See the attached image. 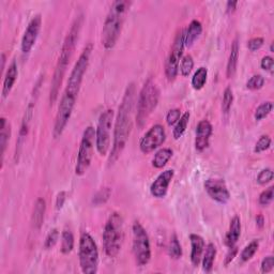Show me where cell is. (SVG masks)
Instances as JSON below:
<instances>
[{
	"label": "cell",
	"mask_w": 274,
	"mask_h": 274,
	"mask_svg": "<svg viewBox=\"0 0 274 274\" xmlns=\"http://www.w3.org/2000/svg\"><path fill=\"white\" fill-rule=\"evenodd\" d=\"M134 97H135V85H127L126 90L124 92L122 102L119 106L118 116L115 123V132H114V143L113 148L110 156V163L114 164L119 157L122 154V151L127 143V139L132 131L133 126V105H134Z\"/></svg>",
	"instance_id": "1"
},
{
	"label": "cell",
	"mask_w": 274,
	"mask_h": 274,
	"mask_svg": "<svg viewBox=\"0 0 274 274\" xmlns=\"http://www.w3.org/2000/svg\"><path fill=\"white\" fill-rule=\"evenodd\" d=\"M81 25H82V15H78L74 20L65 41H63L59 59H58V62H57L54 78L52 80V88H50V94H49L50 104H54L57 98H58L59 88L61 86L63 78H65V74L70 63V60H71L73 56L76 42H78L79 37Z\"/></svg>",
	"instance_id": "2"
},
{
	"label": "cell",
	"mask_w": 274,
	"mask_h": 274,
	"mask_svg": "<svg viewBox=\"0 0 274 274\" xmlns=\"http://www.w3.org/2000/svg\"><path fill=\"white\" fill-rule=\"evenodd\" d=\"M130 5L131 1L126 0H117L113 2L102 30V45L105 49H112L116 45Z\"/></svg>",
	"instance_id": "3"
},
{
	"label": "cell",
	"mask_w": 274,
	"mask_h": 274,
	"mask_svg": "<svg viewBox=\"0 0 274 274\" xmlns=\"http://www.w3.org/2000/svg\"><path fill=\"white\" fill-rule=\"evenodd\" d=\"M124 239L123 218L118 212H114L108 218L103 232V245L108 257H116L122 247Z\"/></svg>",
	"instance_id": "4"
},
{
	"label": "cell",
	"mask_w": 274,
	"mask_h": 274,
	"mask_svg": "<svg viewBox=\"0 0 274 274\" xmlns=\"http://www.w3.org/2000/svg\"><path fill=\"white\" fill-rule=\"evenodd\" d=\"M158 99H160V90L156 82L149 78L139 92L137 101L136 122L139 127H143L147 122L149 116L157 106Z\"/></svg>",
	"instance_id": "5"
},
{
	"label": "cell",
	"mask_w": 274,
	"mask_h": 274,
	"mask_svg": "<svg viewBox=\"0 0 274 274\" xmlns=\"http://www.w3.org/2000/svg\"><path fill=\"white\" fill-rule=\"evenodd\" d=\"M79 266L85 274H94L98 272L99 251L95 241L89 233H82L79 238L78 248Z\"/></svg>",
	"instance_id": "6"
},
{
	"label": "cell",
	"mask_w": 274,
	"mask_h": 274,
	"mask_svg": "<svg viewBox=\"0 0 274 274\" xmlns=\"http://www.w3.org/2000/svg\"><path fill=\"white\" fill-rule=\"evenodd\" d=\"M91 53H92V44L89 43L88 45L85 46L84 50L81 52L79 58L78 59V61H76L72 72L69 76L68 85L65 90V93L78 98L82 79H84V75L89 66V60H90Z\"/></svg>",
	"instance_id": "7"
},
{
	"label": "cell",
	"mask_w": 274,
	"mask_h": 274,
	"mask_svg": "<svg viewBox=\"0 0 274 274\" xmlns=\"http://www.w3.org/2000/svg\"><path fill=\"white\" fill-rule=\"evenodd\" d=\"M95 143V130L93 126H88L82 133L81 141L78 155L75 174L78 176H84L90 166L93 156V148Z\"/></svg>",
	"instance_id": "8"
},
{
	"label": "cell",
	"mask_w": 274,
	"mask_h": 274,
	"mask_svg": "<svg viewBox=\"0 0 274 274\" xmlns=\"http://www.w3.org/2000/svg\"><path fill=\"white\" fill-rule=\"evenodd\" d=\"M133 232V253L138 266H146L151 259V246L149 235L139 222H134Z\"/></svg>",
	"instance_id": "9"
},
{
	"label": "cell",
	"mask_w": 274,
	"mask_h": 274,
	"mask_svg": "<svg viewBox=\"0 0 274 274\" xmlns=\"http://www.w3.org/2000/svg\"><path fill=\"white\" fill-rule=\"evenodd\" d=\"M114 121V111L106 110L101 114L97 130H95V147L102 157L107 156L111 146V131Z\"/></svg>",
	"instance_id": "10"
},
{
	"label": "cell",
	"mask_w": 274,
	"mask_h": 274,
	"mask_svg": "<svg viewBox=\"0 0 274 274\" xmlns=\"http://www.w3.org/2000/svg\"><path fill=\"white\" fill-rule=\"evenodd\" d=\"M184 35H186V29L178 31L170 53L167 57L166 63H165V74H166L167 79L170 81L176 79L178 72H179V65L183 57V50L186 48V45H184Z\"/></svg>",
	"instance_id": "11"
},
{
	"label": "cell",
	"mask_w": 274,
	"mask_h": 274,
	"mask_svg": "<svg viewBox=\"0 0 274 274\" xmlns=\"http://www.w3.org/2000/svg\"><path fill=\"white\" fill-rule=\"evenodd\" d=\"M75 102H76V98L73 97V95L63 93L58 106V112H57L56 121L54 125L53 134L55 138H58L63 133V131H65L69 120L71 118L73 108L75 106Z\"/></svg>",
	"instance_id": "12"
},
{
	"label": "cell",
	"mask_w": 274,
	"mask_h": 274,
	"mask_svg": "<svg viewBox=\"0 0 274 274\" xmlns=\"http://www.w3.org/2000/svg\"><path fill=\"white\" fill-rule=\"evenodd\" d=\"M166 141V132L164 126L161 124H156L145 134L139 142V149L145 155L155 151Z\"/></svg>",
	"instance_id": "13"
},
{
	"label": "cell",
	"mask_w": 274,
	"mask_h": 274,
	"mask_svg": "<svg viewBox=\"0 0 274 274\" xmlns=\"http://www.w3.org/2000/svg\"><path fill=\"white\" fill-rule=\"evenodd\" d=\"M206 192L211 198L221 203V205H226L231 199V193L226 187V183L223 179H216V178H209L205 181Z\"/></svg>",
	"instance_id": "14"
},
{
	"label": "cell",
	"mask_w": 274,
	"mask_h": 274,
	"mask_svg": "<svg viewBox=\"0 0 274 274\" xmlns=\"http://www.w3.org/2000/svg\"><path fill=\"white\" fill-rule=\"evenodd\" d=\"M42 25V17L40 14H37L33 17V20L30 21L28 24L27 29L25 31L22 39V52L24 54H28L31 49H33L34 45L36 44V41L39 36L40 29Z\"/></svg>",
	"instance_id": "15"
},
{
	"label": "cell",
	"mask_w": 274,
	"mask_h": 274,
	"mask_svg": "<svg viewBox=\"0 0 274 274\" xmlns=\"http://www.w3.org/2000/svg\"><path fill=\"white\" fill-rule=\"evenodd\" d=\"M174 175L175 171L173 169L164 170L163 173L158 175L150 187L151 195L156 198H164L167 194V190L171 180H173Z\"/></svg>",
	"instance_id": "16"
},
{
	"label": "cell",
	"mask_w": 274,
	"mask_h": 274,
	"mask_svg": "<svg viewBox=\"0 0 274 274\" xmlns=\"http://www.w3.org/2000/svg\"><path fill=\"white\" fill-rule=\"evenodd\" d=\"M213 127L208 120H201L196 127L195 148L198 152H202L209 147L210 137L212 135Z\"/></svg>",
	"instance_id": "17"
},
{
	"label": "cell",
	"mask_w": 274,
	"mask_h": 274,
	"mask_svg": "<svg viewBox=\"0 0 274 274\" xmlns=\"http://www.w3.org/2000/svg\"><path fill=\"white\" fill-rule=\"evenodd\" d=\"M190 241L191 246H192V251H191V261H192L193 266L197 267L199 266L200 261L202 259L203 252H205V240L201 235L197 234H191L190 235Z\"/></svg>",
	"instance_id": "18"
},
{
	"label": "cell",
	"mask_w": 274,
	"mask_h": 274,
	"mask_svg": "<svg viewBox=\"0 0 274 274\" xmlns=\"http://www.w3.org/2000/svg\"><path fill=\"white\" fill-rule=\"evenodd\" d=\"M241 235V220L238 215H235L231 221V225L225 237V244L228 247L235 245Z\"/></svg>",
	"instance_id": "19"
},
{
	"label": "cell",
	"mask_w": 274,
	"mask_h": 274,
	"mask_svg": "<svg viewBox=\"0 0 274 274\" xmlns=\"http://www.w3.org/2000/svg\"><path fill=\"white\" fill-rule=\"evenodd\" d=\"M18 76V70H17V65L15 61H12L11 65L8 68V71L4 75L3 78V86H2V97L7 98L8 94L13 88L15 81L17 79Z\"/></svg>",
	"instance_id": "20"
},
{
	"label": "cell",
	"mask_w": 274,
	"mask_h": 274,
	"mask_svg": "<svg viewBox=\"0 0 274 274\" xmlns=\"http://www.w3.org/2000/svg\"><path fill=\"white\" fill-rule=\"evenodd\" d=\"M202 33V25L199 21L193 20L190 23L188 29H186V35H184V45L186 47H191L194 42L198 39Z\"/></svg>",
	"instance_id": "21"
},
{
	"label": "cell",
	"mask_w": 274,
	"mask_h": 274,
	"mask_svg": "<svg viewBox=\"0 0 274 274\" xmlns=\"http://www.w3.org/2000/svg\"><path fill=\"white\" fill-rule=\"evenodd\" d=\"M238 60H239V40H238V38H235V39L233 41L231 54H229V59L227 62L226 75L228 78H234L235 71H237Z\"/></svg>",
	"instance_id": "22"
},
{
	"label": "cell",
	"mask_w": 274,
	"mask_h": 274,
	"mask_svg": "<svg viewBox=\"0 0 274 274\" xmlns=\"http://www.w3.org/2000/svg\"><path fill=\"white\" fill-rule=\"evenodd\" d=\"M11 135V125L8 122V120L4 117L0 119V148H1V167L3 165L4 154L7 150L8 142Z\"/></svg>",
	"instance_id": "23"
},
{
	"label": "cell",
	"mask_w": 274,
	"mask_h": 274,
	"mask_svg": "<svg viewBox=\"0 0 274 274\" xmlns=\"http://www.w3.org/2000/svg\"><path fill=\"white\" fill-rule=\"evenodd\" d=\"M46 211V202L44 198H38L35 208H34V213H33V226L36 229H40L43 225L44 222V216H45Z\"/></svg>",
	"instance_id": "24"
},
{
	"label": "cell",
	"mask_w": 274,
	"mask_h": 274,
	"mask_svg": "<svg viewBox=\"0 0 274 274\" xmlns=\"http://www.w3.org/2000/svg\"><path fill=\"white\" fill-rule=\"evenodd\" d=\"M215 256H216V247L213 243H209L205 248V252H203L202 259H201L203 271L210 272L212 270Z\"/></svg>",
	"instance_id": "25"
},
{
	"label": "cell",
	"mask_w": 274,
	"mask_h": 274,
	"mask_svg": "<svg viewBox=\"0 0 274 274\" xmlns=\"http://www.w3.org/2000/svg\"><path fill=\"white\" fill-rule=\"evenodd\" d=\"M171 157H173V150L169 148H162L157 151L154 160H152V165L155 168L161 169L167 164Z\"/></svg>",
	"instance_id": "26"
},
{
	"label": "cell",
	"mask_w": 274,
	"mask_h": 274,
	"mask_svg": "<svg viewBox=\"0 0 274 274\" xmlns=\"http://www.w3.org/2000/svg\"><path fill=\"white\" fill-rule=\"evenodd\" d=\"M208 78V70L207 68L200 67L197 69V71L194 73L192 78V87L195 90H201L205 87Z\"/></svg>",
	"instance_id": "27"
},
{
	"label": "cell",
	"mask_w": 274,
	"mask_h": 274,
	"mask_svg": "<svg viewBox=\"0 0 274 274\" xmlns=\"http://www.w3.org/2000/svg\"><path fill=\"white\" fill-rule=\"evenodd\" d=\"M190 117H191L190 112H186L180 117V119L178 120V122L175 124L174 131H173V136L175 139H179L180 137H182V135L188 127Z\"/></svg>",
	"instance_id": "28"
},
{
	"label": "cell",
	"mask_w": 274,
	"mask_h": 274,
	"mask_svg": "<svg viewBox=\"0 0 274 274\" xmlns=\"http://www.w3.org/2000/svg\"><path fill=\"white\" fill-rule=\"evenodd\" d=\"M74 248V235L71 231L65 229L61 235V253L68 255Z\"/></svg>",
	"instance_id": "29"
},
{
	"label": "cell",
	"mask_w": 274,
	"mask_h": 274,
	"mask_svg": "<svg viewBox=\"0 0 274 274\" xmlns=\"http://www.w3.org/2000/svg\"><path fill=\"white\" fill-rule=\"evenodd\" d=\"M168 255L173 259H180L182 256V247L176 235H173L170 238L169 246H168Z\"/></svg>",
	"instance_id": "30"
},
{
	"label": "cell",
	"mask_w": 274,
	"mask_h": 274,
	"mask_svg": "<svg viewBox=\"0 0 274 274\" xmlns=\"http://www.w3.org/2000/svg\"><path fill=\"white\" fill-rule=\"evenodd\" d=\"M258 247H259V243L257 240L250 242V243L243 248V251L241 252V255H240L241 260L243 261V263H246V261L252 259L254 257V255L256 254Z\"/></svg>",
	"instance_id": "31"
},
{
	"label": "cell",
	"mask_w": 274,
	"mask_h": 274,
	"mask_svg": "<svg viewBox=\"0 0 274 274\" xmlns=\"http://www.w3.org/2000/svg\"><path fill=\"white\" fill-rule=\"evenodd\" d=\"M193 68H194L193 57L191 55L183 56L181 61H180V65H179L180 73H181L183 78H188V76L191 74V72H192Z\"/></svg>",
	"instance_id": "32"
},
{
	"label": "cell",
	"mask_w": 274,
	"mask_h": 274,
	"mask_svg": "<svg viewBox=\"0 0 274 274\" xmlns=\"http://www.w3.org/2000/svg\"><path fill=\"white\" fill-rule=\"evenodd\" d=\"M272 108H273V103L271 101L264 102L263 104H260L257 107L256 112H255V114H254L255 120L260 121V120L265 119L268 116V115H269L272 112Z\"/></svg>",
	"instance_id": "33"
},
{
	"label": "cell",
	"mask_w": 274,
	"mask_h": 274,
	"mask_svg": "<svg viewBox=\"0 0 274 274\" xmlns=\"http://www.w3.org/2000/svg\"><path fill=\"white\" fill-rule=\"evenodd\" d=\"M234 102V93L233 89L231 87H227L224 90V94H223V101H222V110L224 114H228L231 111L232 105Z\"/></svg>",
	"instance_id": "34"
},
{
	"label": "cell",
	"mask_w": 274,
	"mask_h": 274,
	"mask_svg": "<svg viewBox=\"0 0 274 274\" xmlns=\"http://www.w3.org/2000/svg\"><path fill=\"white\" fill-rule=\"evenodd\" d=\"M111 195H112V190L110 188L102 189L93 196L92 202L94 203V205L100 206V205H102V203H105L108 199H110Z\"/></svg>",
	"instance_id": "35"
},
{
	"label": "cell",
	"mask_w": 274,
	"mask_h": 274,
	"mask_svg": "<svg viewBox=\"0 0 274 274\" xmlns=\"http://www.w3.org/2000/svg\"><path fill=\"white\" fill-rule=\"evenodd\" d=\"M265 85V78L263 75H253L252 78L247 80L246 82V87L250 90H258V89H261Z\"/></svg>",
	"instance_id": "36"
},
{
	"label": "cell",
	"mask_w": 274,
	"mask_h": 274,
	"mask_svg": "<svg viewBox=\"0 0 274 274\" xmlns=\"http://www.w3.org/2000/svg\"><path fill=\"white\" fill-rule=\"evenodd\" d=\"M270 146H271V138L268 135H263L258 139L256 145H255L254 152L255 154H260V152H264L269 149Z\"/></svg>",
	"instance_id": "37"
},
{
	"label": "cell",
	"mask_w": 274,
	"mask_h": 274,
	"mask_svg": "<svg viewBox=\"0 0 274 274\" xmlns=\"http://www.w3.org/2000/svg\"><path fill=\"white\" fill-rule=\"evenodd\" d=\"M273 193H274V188L273 187L266 189L264 192L259 195L258 200H259L260 205L264 206V207L270 205V203L273 200Z\"/></svg>",
	"instance_id": "38"
},
{
	"label": "cell",
	"mask_w": 274,
	"mask_h": 274,
	"mask_svg": "<svg viewBox=\"0 0 274 274\" xmlns=\"http://www.w3.org/2000/svg\"><path fill=\"white\" fill-rule=\"evenodd\" d=\"M273 177H274V174L272 169L270 168L263 169L257 176V182L260 184V186H265V184L269 183L273 180Z\"/></svg>",
	"instance_id": "39"
},
{
	"label": "cell",
	"mask_w": 274,
	"mask_h": 274,
	"mask_svg": "<svg viewBox=\"0 0 274 274\" xmlns=\"http://www.w3.org/2000/svg\"><path fill=\"white\" fill-rule=\"evenodd\" d=\"M58 239H59V232L57 231V229H53V231H50L49 234L47 235V237L45 239V243H44V247H45L46 250H49V248L54 247Z\"/></svg>",
	"instance_id": "40"
},
{
	"label": "cell",
	"mask_w": 274,
	"mask_h": 274,
	"mask_svg": "<svg viewBox=\"0 0 274 274\" xmlns=\"http://www.w3.org/2000/svg\"><path fill=\"white\" fill-rule=\"evenodd\" d=\"M181 117V111L179 108H174V110H170L167 115H166V122L169 126L175 125L178 120L180 119Z\"/></svg>",
	"instance_id": "41"
},
{
	"label": "cell",
	"mask_w": 274,
	"mask_h": 274,
	"mask_svg": "<svg viewBox=\"0 0 274 274\" xmlns=\"http://www.w3.org/2000/svg\"><path fill=\"white\" fill-rule=\"evenodd\" d=\"M274 266V258L273 256H267L261 261V266H260V270L263 273H268L272 271Z\"/></svg>",
	"instance_id": "42"
},
{
	"label": "cell",
	"mask_w": 274,
	"mask_h": 274,
	"mask_svg": "<svg viewBox=\"0 0 274 274\" xmlns=\"http://www.w3.org/2000/svg\"><path fill=\"white\" fill-rule=\"evenodd\" d=\"M264 39L263 38H253L247 43V47L251 52H255V50H258L261 46L264 45Z\"/></svg>",
	"instance_id": "43"
},
{
	"label": "cell",
	"mask_w": 274,
	"mask_h": 274,
	"mask_svg": "<svg viewBox=\"0 0 274 274\" xmlns=\"http://www.w3.org/2000/svg\"><path fill=\"white\" fill-rule=\"evenodd\" d=\"M273 66H274V61L271 56H265L264 58L261 59L260 67L261 69L266 70V71L273 73Z\"/></svg>",
	"instance_id": "44"
},
{
	"label": "cell",
	"mask_w": 274,
	"mask_h": 274,
	"mask_svg": "<svg viewBox=\"0 0 274 274\" xmlns=\"http://www.w3.org/2000/svg\"><path fill=\"white\" fill-rule=\"evenodd\" d=\"M237 254H238V247L237 246L234 245L232 247H229V251L226 254L224 265L227 267L229 264H232V261L235 259V256H237Z\"/></svg>",
	"instance_id": "45"
},
{
	"label": "cell",
	"mask_w": 274,
	"mask_h": 274,
	"mask_svg": "<svg viewBox=\"0 0 274 274\" xmlns=\"http://www.w3.org/2000/svg\"><path fill=\"white\" fill-rule=\"evenodd\" d=\"M66 199H67V193L65 192V191H61V192H59L58 195H57V198H56V209L57 210H60L63 207Z\"/></svg>",
	"instance_id": "46"
},
{
	"label": "cell",
	"mask_w": 274,
	"mask_h": 274,
	"mask_svg": "<svg viewBox=\"0 0 274 274\" xmlns=\"http://www.w3.org/2000/svg\"><path fill=\"white\" fill-rule=\"evenodd\" d=\"M237 5H238V1H228L226 4L227 13H232V12H234L235 8H237Z\"/></svg>",
	"instance_id": "47"
},
{
	"label": "cell",
	"mask_w": 274,
	"mask_h": 274,
	"mask_svg": "<svg viewBox=\"0 0 274 274\" xmlns=\"http://www.w3.org/2000/svg\"><path fill=\"white\" fill-rule=\"evenodd\" d=\"M256 225L259 227V228H263L265 226V218L261 214L257 215L256 216Z\"/></svg>",
	"instance_id": "48"
},
{
	"label": "cell",
	"mask_w": 274,
	"mask_h": 274,
	"mask_svg": "<svg viewBox=\"0 0 274 274\" xmlns=\"http://www.w3.org/2000/svg\"><path fill=\"white\" fill-rule=\"evenodd\" d=\"M4 66H5V55L1 54V71H4Z\"/></svg>",
	"instance_id": "49"
},
{
	"label": "cell",
	"mask_w": 274,
	"mask_h": 274,
	"mask_svg": "<svg viewBox=\"0 0 274 274\" xmlns=\"http://www.w3.org/2000/svg\"><path fill=\"white\" fill-rule=\"evenodd\" d=\"M270 50H271V53H273V44H271V46H270Z\"/></svg>",
	"instance_id": "50"
}]
</instances>
